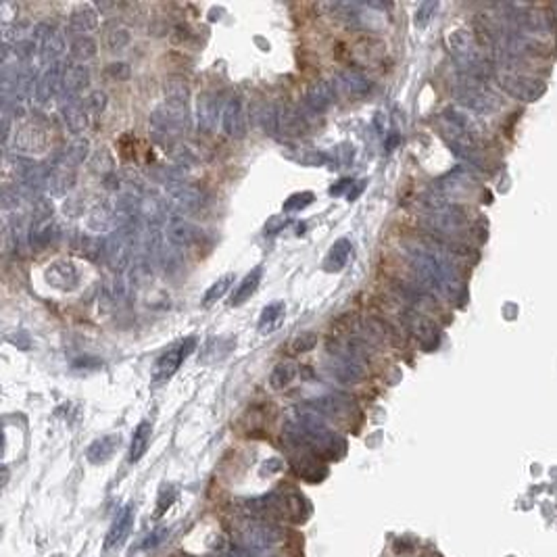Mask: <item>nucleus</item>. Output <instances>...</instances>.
<instances>
[{
	"mask_svg": "<svg viewBox=\"0 0 557 557\" xmlns=\"http://www.w3.org/2000/svg\"><path fill=\"white\" fill-rule=\"evenodd\" d=\"M453 94L457 98V102L462 104V109L469 111V113H478V115H491L497 113L503 107V100L499 94H495L486 82L474 80L469 76L460 73V80L453 88Z\"/></svg>",
	"mask_w": 557,
	"mask_h": 557,
	"instance_id": "1",
	"label": "nucleus"
},
{
	"mask_svg": "<svg viewBox=\"0 0 557 557\" xmlns=\"http://www.w3.org/2000/svg\"><path fill=\"white\" fill-rule=\"evenodd\" d=\"M136 242H138V232H136L134 224L104 236V257H102V261L107 263V268L111 272H115L117 276L126 274L128 268L132 265Z\"/></svg>",
	"mask_w": 557,
	"mask_h": 557,
	"instance_id": "2",
	"label": "nucleus"
},
{
	"mask_svg": "<svg viewBox=\"0 0 557 557\" xmlns=\"http://www.w3.org/2000/svg\"><path fill=\"white\" fill-rule=\"evenodd\" d=\"M188 128H190V113L186 104L163 102L150 115V130L157 138H178L188 132Z\"/></svg>",
	"mask_w": 557,
	"mask_h": 557,
	"instance_id": "3",
	"label": "nucleus"
},
{
	"mask_svg": "<svg viewBox=\"0 0 557 557\" xmlns=\"http://www.w3.org/2000/svg\"><path fill=\"white\" fill-rule=\"evenodd\" d=\"M50 146V134L48 128L40 121H23L13 132V150L19 157L34 159L48 152Z\"/></svg>",
	"mask_w": 557,
	"mask_h": 557,
	"instance_id": "4",
	"label": "nucleus"
},
{
	"mask_svg": "<svg viewBox=\"0 0 557 557\" xmlns=\"http://www.w3.org/2000/svg\"><path fill=\"white\" fill-rule=\"evenodd\" d=\"M495 82L499 84L501 90H505V94H510L517 100H524V102H534L547 92V86L543 80L528 76V73H520V71H499L495 73Z\"/></svg>",
	"mask_w": 557,
	"mask_h": 557,
	"instance_id": "5",
	"label": "nucleus"
},
{
	"mask_svg": "<svg viewBox=\"0 0 557 557\" xmlns=\"http://www.w3.org/2000/svg\"><path fill=\"white\" fill-rule=\"evenodd\" d=\"M163 186H165V198H169L167 205H169L176 213H180V215L194 213V211H198V209L205 205V194H203V190L196 188L194 184H190V182H186V180H182L180 176L167 180Z\"/></svg>",
	"mask_w": 557,
	"mask_h": 557,
	"instance_id": "6",
	"label": "nucleus"
},
{
	"mask_svg": "<svg viewBox=\"0 0 557 557\" xmlns=\"http://www.w3.org/2000/svg\"><path fill=\"white\" fill-rule=\"evenodd\" d=\"M421 224L430 232L443 234V236H457L467 228V215L462 207L451 203L447 209H443L438 213H426L421 217Z\"/></svg>",
	"mask_w": 557,
	"mask_h": 557,
	"instance_id": "7",
	"label": "nucleus"
},
{
	"mask_svg": "<svg viewBox=\"0 0 557 557\" xmlns=\"http://www.w3.org/2000/svg\"><path fill=\"white\" fill-rule=\"evenodd\" d=\"M196 349V338H184L180 342H176L174 347H169L155 364V370H152V380L157 384L161 382H167L176 371L180 370V366L184 364V359Z\"/></svg>",
	"mask_w": 557,
	"mask_h": 557,
	"instance_id": "8",
	"label": "nucleus"
},
{
	"mask_svg": "<svg viewBox=\"0 0 557 557\" xmlns=\"http://www.w3.org/2000/svg\"><path fill=\"white\" fill-rule=\"evenodd\" d=\"M63 73H65V65L59 61V63L48 65L47 69L38 76L36 88H34V100H36V104L47 107L56 96H61V90H63Z\"/></svg>",
	"mask_w": 557,
	"mask_h": 557,
	"instance_id": "9",
	"label": "nucleus"
},
{
	"mask_svg": "<svg viewBox=\"0 0 557 557\" xmlns=\"http://www.w3.org/2000/svg\"><path fill=\"white\" fill-rule=\"evenodd\" d=\"M222 115H224V107H222L217 94H198V98H196V128L200 134H213Z\"/></svg>",
	"mask_w": 557,
	"mask_h": 557,
	"instance_id": "10",
	"label": "nucleus"
},
{
	"mask_svg": "<svg viewBox=\"0 0 557 557\" xmlns=\"http://www.w3.org/2000/svg\"><path fill=\"white\" fill-rule=\"evenodd\" d=\"M222 128L228 138L242 140L246 136L248 119H246V109L242 98L234 96L224 104V115H222Z\"/></svg>",
	"mask_w": 557,
	"mask_h": 557,
	"instance_id": "11",
	"label": "nucleus"
},
{
	"mask_svg": "<svg viewBox=\"0 0 557 557\" xmlns=\"http://www.w3.org/2000/svg\"><path fill=\"white\" fill-rule=\"evenodd\" d=\"M44 278H47L50 288L61 290V292H69V290L78 288V284H80V272H78V268H76L71 261H67V259H56V261H52L47 268Z\"/></svg>",
	"mask_w": 557,
	"mask_h": 557,
	"instance_id": "12",
	"label": "nucleus"
},
{
	"mask_svg": "<svg viewBox=\"0 0 557 557\" xmlns=\"http://www.w3.org/2000/svg\"><path fill=\"white\" fill-rule=\"evenodd\" d=\"M61 119H63V126L65 130L71 134V136H82L88 126H90V113L86 111L84 107V98H76V100H65L61 104Z\"/></svg>",
	"mask_w": 557,
	"mask_h": 557,
	"instance_id": "13",
	"label": "nucleus"
},
{
	"mask_svg": "<svg viewBox=\"0 0 557 557\" xmlns=\"http://www.w3.org/2000/svg\"><path fill=\"white\" fill-rule=\"evenodd\" d=\"M474 184H476V178L472 176V172L460 167V169L447 174L445 178H441V180L436 182V186H434V190L441 192L445 198H449V200L453 203V198H462L465 194H469Z\"/></svg>",
	"mask_w": 557,
	"mask_h": 557,
	"instance_id": "14",
	"label": "nucleus"
},
{
	"mask_svg": "<svg viewBox=\"0 0 557 557\" xmlns=\"http://www.w3.org/2000/svg\"><path fill=\"white\" fill-rule=\"evenodd\" d=\"M88 86H90V69L86 65H80V63L67 65L65 73H63V90H61L63 102L80 98V94L84 92Z\"/></svg>",
	"mask_w": 557,
	"mask_h": 557,
	"instance_id": "15",
	"label": "nucleus"
},
{
	"mask_svg": "<svg viewBox=\"0 0 557 557\" xmlns=\"http://www.w3.org/2000/svg\"><path fill=\"white\" fill-rule=\"evenodd\" d=\"M167 240L178 248H190L203 240V230L184 217H174L167 224Z\"/></svg>",
	"mask_w": 557,
	"mask_h": 557,
	"instance_id": "16",
	"label": "nucleus"
},
{
	"mask_svg": "<svg viewBox=\"0 0 557 557\" xmlns=\"http://www.w3.org/2000/svg\"><path fill=\"white\" fill-rule=\"evenodd\" d=\"M334 88H338L349 98H364L371 92V82L359 71L342 69L334 76Z\"/></svg>",
	"mask_w": 557,
	"mask_h": 557,
	"instance_id": "17",
	"label": "nucleus"
},
{
	"mask_svg": "<svg viewBox=\"0 0 557 557\" xmlns=\"http://www.w3.org/2000/svg\"><path fill=\"white\" fill-rule=\"evenodd\" d=\"M309 130V119L297 107H284L278 113V134L286 138H301Z\"/></svg>",
	"mask_w": 557,
	"mask_h": 557,
	"instance_id": "18",
	"label": "nucleus"
},
{
	"mask_svg": "<svg viewBox=\"0 0 557 557\" xmlns=\"http://www.w3.org/2000/svg\"><path fill=\"white\" fill-rule=\"evenodd\" d=\"M90 159V142L86 138H76L69 142L63 150H59L54 155L52 165H61V167H71L76 169L78 165L86 163Z\"/></svg>",
	"mask_w": 557,
	"mask_h": 557,
	"instance_id": "19",
	"label": "nucleus"
},
{
	"mask_svg": "<svg viewBox=\"0 0 557 557\" xmlns=\"http://www.w3.org/2000/svg\"><path fill=\"white\" fill-rule=\"evenodd\" d=\"M334 98H336V90L330 82L325 80H316L307 86V92H305V104L313 111V113H324L328 111L332 104H334Z\"/></svg>",
	"mask_w": 557,
	"mask_h": 557,
	"instance_id": "20",
	"label": "nucleus"
},
{
	"mask_svg": "<svg viewBox=\"0 0 557 557\" xmlns=\"http://www.w3.org/2000/svg\"><path fill=\"white\" fill-rule=\"evenodd\" d=\"M78 182V174L71 167H61V165H50V174L47 180V192L52 196H63L67 192H71Z\"/></svg>",
	"mask_w": 557,
	"mask_h": 557,
	"instance_id": "21",
	"label": "nucleus"
},
{
	"mask_svg": "<svg viewBox=\"0 0 557 557\" xmlns=\"http://www.w3.org/2000/svg\"><path fill=\"white\" fill-rule=\"evenodd\" d=\"M407 324H409L412 334L418 338L421 347L430 349V347H434L438 342V328L430 318H426L421 313H409L407 316Z\"/></svg>",
	"mask_w": 557,
	"mask_h": 557,
	"instance_id": "22",
	"label": "nucleus"
},
{
	"mask_svg": "<svg viewBox=\"0 0 557 557\" xmlns=\"http://www.w3.org/2000/svg\"><path fill=\"white\" fill-rule=\"evenodd\" d=\"M98 28V11L92 4H78L69 15V30L73 34H88Z\"/></svg>",
	"mask_w": 557,
	"mask_h": 557,
	"instance_id": "23",
	"label": "nucleus"
},
{
	"mask_svg": "<svg viewBox=\"0 0 557 557\" xmlns=\"http://www.w3.org/2000/svg\"><path fill=\"white\" fill-rule=\"evenodd\" d=\"M38 52H40V61L44 65H52V63H59L61 54L65 52V38L59 30H50L47 36L38 42Z\"/></svg>",
	"mask_w": 557,
	"mask_h": 557,
	"instance_id": "24",
	"label": "nucleus"
},
{
	"mask_svg": "<svg viewBox=\"0 0 557 557\" xmlns=\"http://www.w3.org/2000/svg\"><path fill=\"white\" fill-rule=\"evenodd\" d=\"M351 251H353V248H351V242H349L347 238L336 240V242L330 246L328 255H325L324 259L325 272H342V270L347 268L349 259H351Z\"/></svg>",
	"mask_w": 557,
	"mask_h": 557,
	"instance_id": "25",
	"label": "nucleus"
},
{
	"mask_svg": "<svg viewBox=\"0 0 557 557\" xmlns=\"http://www.w3.org/2000/svg\"><path fill=\"white\" fill-rule=\"evenodd\" d=\"M261 276H263V270L261 268H255L253 272H248L244 278L240 280V284L236 286V290L232 292V299H230V305L232 307H240V305H244L253 294H255V290L259 288V284H261Z\"/></svg>",
	"mask_w": 557,
	"mask_h": 557,
	"instance_id": "26",
	"label": "nucleus"
},
{
	"mask_svg": "<svg viewBox=\"0 0 557 557\" xmlns=\"http://www.w3.org/2000/svg\"><path fill=\"white\" fill-rule=\"evenodd\" d=\"M73 248L88 261H100L104 257V238H96L90 234H78Z\"/></svg>",
	"mask_w": 557,
	"mask_h": 557,
	"instance_id": "27",
	"label": "nucleus"
},
{
	"mask_svg": "<svg viewBox=\"0 0 557 557\" xmlns=\"http://www.w3.org/2000/svg\"><path fill=\"white\" fill-rule=\"evenodd\" d=\"M163 94H165V102H174V104H186L190 100V86L182 76H167L163 82Z\"/></svg>",
	"mask_w": 557,
	"mask_h": 557,
	"instance_id": "28",
	"label": "nucleus"
},
{
	"mask_svg": "<svg viewBox=\"0 0 557 557\" xmlns=\"http://www.w3.org/2000/svg\"><path fill=\"white\" fill-rule=\"evenodd\" d=\"M284 316H286V305H284V301L270 303V305L261 311L257 330H259L261 334H270V332L278 330L282 322H284Z\"/></svg>",
	"mask_w": 557,
	"mask_h": 557,
	"instance_id": "29",
	"label": "nucleus"
},
{
	"mask_svg": "<svg viewBox=\"0 0 557 557\" xmlns=\"http://www.w3.org/2000/svg\"><path fill=\"white\" fill-rule=\"evenodd\" d=\"M284 152H286L292 161H297V163H301V165H307V167H318V165L330 163L328 155L318 152L316 148H309V146H301V144H297V146H288Z\"/></svg>",
	"mask_w": 557,
	"mask_h": 557,
	"instance_id": "30",
	"label": "nucleus"
},
{
	"mask_svg": "<svg viewBox=\"0 0 557 557\" xmlns=\"http://www.w3.org/2000/svg\"><path fill=\"white\" fill-rule=\"evenodd\" d=\"M278 113L280 109L276 104H259L253 111V119L265 134L276 136L278 134Z\"/></svg>",
	"mask_w": 557,
	"mask_h": 557,
	"instance_id": "31",
	"label": "nucleus"
},
{
	"mask_svg": "<svg viewBox=\"0 0 557 557\" xmlns=\"http://www.w3.org/2000/svg\"><path fill=\"white\" fill-rule=\"evenodd\" d=\"M96 52H98V44L94 42L90 36H78V38H73L71 44H69L71 59H73L76 63H80V65H86L90 59L96 56Z\"/></svg>",
	"mask_w": 557,
	"mask_h": 557,
	"instance_id": "32",
	"label": "nucleus"
},
{
	"mask_svg": "<svg viewBox=\"0 0 557 557\" xmlns=\"http://www.w3.org/2000/svg\"><path fill=\"white\" fill-rule=\"evenodd\" d=\"M150 424L148 421H142L138 428L134 430V436H132V445H130V462H138L140 457L146 453L148 449V443H150Z\"/></svg>",
	"mask_w": 557,
	"mask_h": 557,
	"instance_id": "33",
	"label": "nucleus"
},
{
	"mask_svg": "<svg viewBox=\"0 0 557 557\" xmlns=\"http://www.w3.org/2000/svg\"><path fill=\"white\" fill-rule=\"evenodd\" d=\"M297 371H299L297 364H292V361H282V364H278V366L272 370V373H270V386H272L274 390L286 388V386L297 378Z\"/></svg>",
	"mask_w": 557,
	"mask_h": 557,
	"instance_id": "34",
	"label": "nucleus"
},
{
	"mask_svg": "<svg viewBox=\"0 0 557 557\" xmlns=\"http://www.w3.org/2000/svg\"><path fill=\"white\" fill-rule=\"evenodd\" d=\"M382 50H384V47L380 42L368 38V40H361L359 44H355L353 54H355V59L361 65H373V63H378L382 59Z\"/></svg>",
	"mask_w": 557,
	"mask_h": 557,
	"instance_id": "35",
	"label": "nucleus"
},
{
	"mask_svg": "<svg viewBox=\"0 0 557 557\" xmlns=\"http://www.w3.org/2000/svg\"><path fill=\"white\" fill-rule=\"evenodd\" d=\"M232 284L234 274H226V276H222L217 282H213V284L209 286V290L205 292V297H203V305H205V307H211V305H215L217 301H222V299L226 297V292L232 288Z\"/></svg>",
	"mask_w": 557,
	"mask_h": 557,
	"instance_id": "36",
	"label": "nucleus"
},
{
	"mask_svg": "<svg viewBox=\"0 0 557 557\" xmlns=\"http://www.w3.org/2000/svg\"><path fill=\"white\" fill-rule=\"evenodd\" d=\"M90 165H92V169L96 172V174H100L102 178H107V176H111V174H115V159H113V155H111V150L109 148H98L96 152L92 155V159H90Z\"/></svg>",
	"mask_w": 557,
	"mask_h": 557,
	"instance_id": "37",
	"label": "nucleus"
},
{
	"mask_svg": "<svg viewBox=\"0 0 557 557\" xmlns=\"http://www.w3.org/2000/svg\"><path fill=\"white\" fill-rule=\"evenodd\" d=\"M130 42H132V36H130V30L126 28H113L104 36V44L111 52H121L124 48L130 47Z\"/></svg>",
	"mask_w": 557,
	"mask_h": 557,
	"instance_id": "38",
	"label": "nucleus"
},
{
	"mask_svg": "<svg viewBox=\"0 0 557 557\" xmlns=\"http://www.w3.org/2000/svg\"><path fill=\"white\" fill-rule=\"evenodd\" d=\"M318 334L316 332H301V334H297L292 340H290V345H288V349H290V353H294V355H303V353H309V351H313L316 347H318Z\"/></svg>",
	"mask_w": 557,
	"mask_h": 557,
	"instance_id": "39",
	"label": "nucleus"
},
{
	"mask_svg": "<svg viewBox=\"0 0 557 557\" xmlns=\"http://www.w3.org/2000/svg\"><path fill=\"white\" fill-rule=\"evenodd\" d=\"M107 102H109V98H107V94L102 92V90H94V92H90L84 98V107H86V111L90 113V117L102 115L104 109H107Z\"/></svg>",
	"mask_w": 557,
	"mask_h": 557,
	"instance_id": "40",
	"label": "nucleus"
},
{
	"mask_svg": "<svg viewBox=\"0 0 557 557\" xmlns=\"http://www.w3.org/2000/svg\"><path fill=\"white\" fill-rule=\"evenodd\" d=\"M130 520H132V511L128 510L126 511V515H124V517H121V520H119V522L113 526V530L109 532V537H107V543H104V547H107V549H109L111 545L119 543V541L126 537V532H128V528H130V524H132Z\"/></svg>",
	"mask_w": 557,
	"mask_h": 557,
	"instance_id": "41",
	"label": "nucleus"
},
{
	"mask_svg": "<svg viewBox=\"0 0 557 557\" xmlns=\"http://www.w3.org/2000/svg\"><path fill=\"white\" fill-rule=\"evenodd\" d=\"M311 203H313V192H297L284 203V209L286 211H301V209L309 207Z\"/></svg>",
	"mask_w": 557,
	"mask_h": 557,
	"instance_id": "42",
	"label": "nucleus"
},
{
	"mask_svg": "<svg viewBox=\"0 0 557 557\" xmlns=\"http://www.w3.org/2000/svg\"><path fill=\"white\" fill-rule=\"evenodd\" d=\"M436 8H438V2H421L418 13H416V25H418V28H426L428 21L434 17Z\"/></svg>",
	"mask_w": 557,
	"mask_h": 557,
	"instance_id": "43",
	"label": "nucleus"
},
{
	"mask_svg": "<svg viewBox=\"0 0 557 557\" xmlns=\"http://www.w3.org/2000/svg\"><path fill=\"white\" fill-rule=\"evenodd\" d=\"M107 73L113 78V80H128L130 78V73H132V69H130V65L128 63H111L109 67H107Z\"/></svg>",
	"mask_w": 557,
	"mask_h": 557,
	"instance_id": "44",
	"label": "nucleus"
},
{
	"mask_svg": "<svg viewBox=\"0 0 557 557\" xmlns=\"http://www.w3.org/2000/svg\"><path fill=\"white\" fill-rule=\"evenodd\" d=\"M0 17H2V25H11L13 19L17 17V6L11 4V2H4V4L0 6Z\"/></svg>",
	"mask_w": 557,
	"mask_h": 557,
	"instance_id": "45",
	"label": "nucleus"
},
{
	"mask_svg": "<svg viewBox=\"0 0 557 557\" xmlns=\"http://www.w3.org/2000/svg\"><path fill=\"white\" fill-rule=\"evenodd\" d=\"M286 224H288V220H282L280 215H274V217L265 224V232L270 234V236H274V234H278Z\"/></svg>",
	"mask_w": 557,
	"mask_h": 557,
	"instance_id": "46",
	"label": "nucleus"
},
{
	"mask_svg": "<svg viewBox=\"0 0 557 557\" xmlns=\"http://www.w3.org/2000/svg\"><path fill=\"white\" fill-rule=\"evenodd\" d=\"M351 186H353V182H351V180H340L336 188H334V186L330 188V194L338 196V194H342V190H345V188H351Z\"/></svg>",
	"mask_w": 557,
	"mask_h": 557,
	"instance_id": "47",
	"label": "nucleus"
},
{
	"mask_svg": "<svg viewBox=\"0 0 557 557\" xmlns=\"http://www.w3.org/2000/svg\"><path fill=\"white\" fill-rule=\"evenodd\" d=\"M364 184H366V182H359V184L355 186V190H353V192H349V194H347V198H349V200H355V196H357V194L361 192V188H364Z\"/></svg>",
	"mask_w": 557,
	"mask_h": 557,
	"instance_id": "48",
	"label": "nucleus"
}]
</instances>
